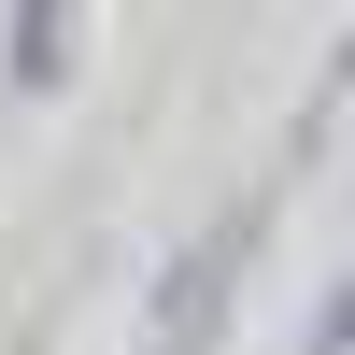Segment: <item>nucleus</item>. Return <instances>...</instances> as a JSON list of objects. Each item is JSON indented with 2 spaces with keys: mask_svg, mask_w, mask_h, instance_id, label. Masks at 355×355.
Masks as SVG:
<instances>
[{
  "mask_svg": "<svg viewBox=\"0 0 355 355\" xmlns=\"http://www.w3.org/2000/svg\"><path fill=\"white\" fill-rule=\"evenodd\" d=\"M71 71V15H15V85H57Z\"/></svg>",
  "mask_w": 355,
  "mask_h": 355,
  "instance_id": "2",
  "label": "nucleus"
},
{
  "mask_svg": "<svg viewBox=\"0 0 355 355\" xmlns=\"http://www.w3.org/2000/svg\"><path fill=\"white\" fill-rule=\"evenodd\" d=\"M341 100H355V43H341Z\"/></svg>",
  "mask_w": 355,
  "mask_h": 355,
  "instance_id": "4",
  "label": "nucleus"
},
{
  "mask_svg": "<svg viewBox=\"0 0 355 355\" xmlns=\"http://www.w3.org/2000/svg\"><path fill=\"white\" fill-rule=\"evenodd\" d=\"M313 355H355V270L327 284V313H313Z\"/></svg>",
  "mask_w": 355,
  "mask_h": 355,
  "instance_id": "3",
  "label": "nucleus"
},
{
  "mask_svg": "<svg viewBox=\"0 0 355 355\" xmlns=\"http://www.w3.org/2000/svg\"><path fill=\"white\" fill-rule=\"evenodd\" d=\"M242 256H256V214H214L185 256H171V299L142 313V355H199L227 327V299H242Z\"/></svg>",
  "mask_w": 355,
  "mask_h": 355,
  "instance_id": "1",
  "label": "nucleus"
}]
</instances>
